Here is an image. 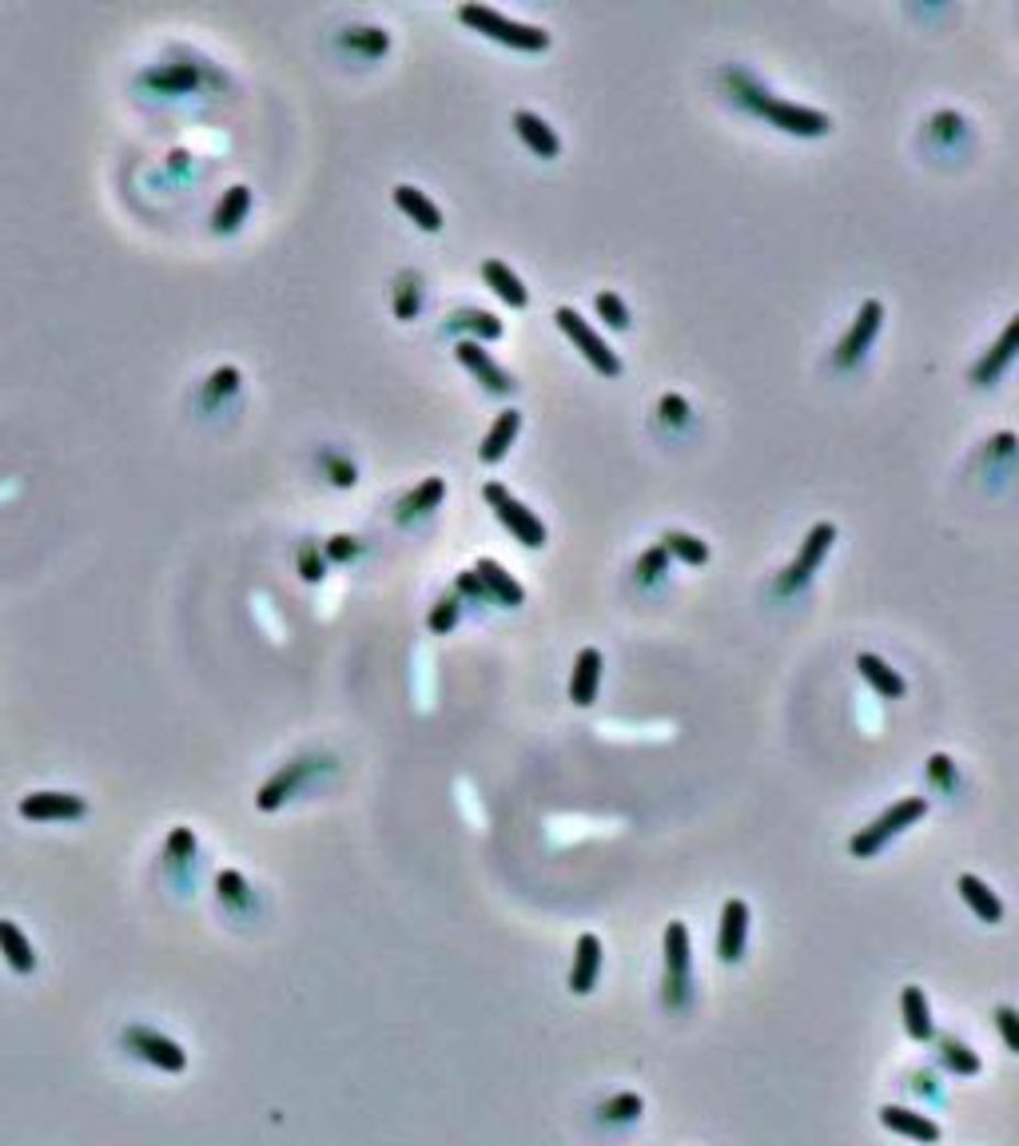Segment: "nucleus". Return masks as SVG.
Returning a JSON list of instances; mask_svg holds the SVG:
<instances>
[{"mask_svg":"<svg viewBox=\"0 0 1019 1146\" xmlns=\"http://www.w3.org/2000/svg\"><path fill=\"white\" fill-rule=\"evenodd\" d=\"M657 422L669 430H686L689 422H693V407H689V398L686 395H661L657 398Z\"/></svg>","mask_w":1019,"mask_h":1146,"instance_id":"nucleus-43","label":"nucleus"},{"mask_svg":"<svg viewBox=\"0 0 1019 1146\" xmlns=\"http://www.w3.org/2000/svg\"><path fill=\"white\" fill-rule=\"evenodd\" d=\"M442 331L462 334V339H470V343L486 346V343H498L502 334H506V327H502V319L494 311H482V307H458L447 323H442Z\"/></svg>","mask_w":1019,"mask_h":1146,"instance_id":"nucleus-16","label":"nucleus"},{"mask_svg":"<svg viewBox=\"0 0 1019 1146\" xmlns=\"http://www.w3.org/2000/svg\"><path fill=\"white\" fill-rule=\"evenodd\" d=\"M928 781H932V789L936 792H944V796H956V789H960L956 761H952L947 752H932V757H928Z\"/></svg>","mask_w":1019,"mask_h":1146,"instance_id":"nucleus-45","label":"nucleus"},{"mask_svg":"<svg viewBox=\"0 0 1019 1146\" xmlns=\"http://www.w3.org/2000/svg\"><path fill=\"white\" fill-rule=\"evenodd\" d=\"M319 772H335L331 752H303V757H295L292 764H283L280 772H271L267 781H263V789L255 792V808H260V813H275V808H283L287 801H295Z\"/></svg>","mask_w":1019,"mask_h":1146,"instance_id":"nucleus-3","label":"nucleus"},{"mask_svg":"<svg viewBox=\"0 0 1019 1146\" xmlns=\"http://www.w3.org/2000/svg\"><path fill=\"white\" fill-rule=\"evenodd\" d=\"M17 813H21L24 820H41V824L80 820V816H88V801H84L80 792L41 789V792H24L21 801H17Z\"/></svg>","mask_w":1019,"mask_h":1146,"instance_id":"nucleus-11","label":"nucleus"},{"mask_svg":"<svg viewBox=\"0 0 1019 1146\" xmlns=\"http://www.w3.org/2000/svg\"><path fill=\"white\" fill-rule=\"evenodd\" d=\"M474 573H479L482 585L490 589L494 605H510V609H518V605H526V589H522V582H518V577H514L510 570H502V565L494 562V558H479Z\"/></svg>","mask_w":1019,"mask_h":1146,"instance_id":"nucleus-24","label":"nucleus"},{"mask_svg":"<svg viewBox=\"0 0 1019 1146\" xmlns=\"http://www.w3.org/2000/svg\"><path fill=\"white\" fill-rule=\"evenodd\" d=\"M0 956L9 963L17 976H32L36 971V948H32V939L21 932L17 919H0Z\"/></svg>","mask_w":1019,"mask_h":1146,"instance_id":"nucleus-27","label":"nucleus"},{"mask_svg":"<svg viewBox=\"0 0 1019 1146\" xmlns=\"http://www.w3.org/2000/svg\"><path fill=\"white\" fill-rule=\"evenodd\" d=\"M964 132H967V120L960 112H952V108H944V112H936L928 120V136L944 140V144H952V140L964 136Z\"/></svg>","mask_w":1019,"mask_h":1146,"instance_id":"nucleus-47","label":"nucleus"},{"mask_svg":"<svg viewBox=\"0 0 1019 1146\" xmlns=\"http://www.w3.org/2000/svg\"><path fill=\"white\" fill-rule=\"evenodd\" d=\"M391 311H395L398 323H410L418 311H423V275L418 272H398L395 275V291H391Z\"/></svg>","mask_w":1019,"mask_h":1146,"instance_id":"nucleus-33","label":"nucleus"},{"mask_svg":"<svg viewBox=\"0 0 1019 1146\" xmlns=\"http://www.w3.org/2000/svg\"><path fill=\"white\" fill-rule=\"evenodd\" d=\"M395 208L403 211L418 231H427V235H438V231H442V208H438L423 188H415V184H398Z\"/></svg>","mask_w":1019,"mask_h":1146,"instance_id":"nucleus-17","label":"nucleus"},{"mask_svg":"<svg viewBox=\"0 0 1019 1146\" xmlns=\"http://www.w3.org/2000/svg\"><path fill=\"white\" fill-rule=\"evenodd\" d=\"M602 669L605 657L598 646H585L582 653L573 657V673H570V701L578 709H590L598 701V688H602Z\"/></svg>","mask_w":1019,"mask_h":1146,"instance_id":"nucleus-15","label":"nucleus"},{"mask_svg":"<svg viewBox=\"0 0 1019 1146\" xmlns=\"http://www.w3.org/2000/svg\"><path fill=\"white\" fill-rule=\"evenodd\" d=\"M339 48L359 60H379V56L391 53V32L379 29V24H351V29L339 32Z\"/></svg>","mask_w":1019,"mask_h":1146,"instance_id":"nucleus-25","label":"nucleus"},{"mask_svg":"<svg viewBox=\"0 0 1019 1146\" xmlns=\"http://www.w3.org/2000/svg\"><path fill=\"white\" fill-rule=\"evenodd\" d=\"M900 1015H905V1032L912 1035L916 1043H928L932 1035H936V1027H932V1007H928L924 988L908 983L905 995H900Z\"/></svg>","mask_w":1019,"mask_h":1146,"instance_id":"nucleus-30","label":"nucleus"},{"mask_svg":"<svg viewBox=\"0 0 1019 1146\" xmlns=\"http://www.w3.org/2000/svg\"><path fill=\"white\" fill-rule=\"evenodd\" d=\"M458 21L467 24V29L482 32L486 41L506 44L514 53H546V48H550V32L546 29L526 21H510V16H502V12L490 9V4H458Z\"/></svg>","mask_w":1019,"mask_h":1146,"instance_id":"nucleus-2","label":"nucleus"},{"mask_svg":"<svg viewBox=\"0 0 1019 1146\" xmlns=\"http://www.w3.org/2000/svg\"><path fill=\"white\" fill-rule=\"evenodd\" d=\"M482 498H486V506L494 510V518H498L502 526L514 533V542H522L526 550H541V546L550 542L546 521H541L538 514L526 506V502L514 498V494H510L502 482H486V486H482Z\"/></svg>","mask_w":1019,"mask_h":1146,"instance_id":"nucleus-6","label":"nucleus"},{"mask_svg":"<svg viewBox=\"0 0 1019 1146\" xmlns=\"http://www.w3.org/2000/svg\"><path fill=\"white\" fill-rule=\"evenodd\" d=\"M248 211H251V188H248V184H231V188L216 199V211H211V231H216V235H231V231H240V223L248 219Z\"/></svg>","mask_w":1019,"mask_h":1146,"instance_id":"nucleus-26","label":"nucleus"},{"mask_svg":"<svg viewBox=\"0 0 1019 1146\" xmlns=\"http://www.w3.org/2000/svg\"><path fill=\"white\" fill-rule=\"evenodd\" d=\"M442 498H447V478H423L415 491L398 498L395 518L403 521V526H410V521L427 518L430 510H438V506H442Z\"/></svg>","mask_w":1019,"mask_h":1146,"instance_id":"nucleus-22","label":"nucleus"},{"mask_svg":"<svg viewBox=\"0 0 1019 1146\" xmlns=\"http://www.w3.org/2000/svg\"><path fill=\"white\" fill-rule=\"evenodd\" d=\"M196 833L191 828H172V836H167V845H164V860H167V872L176 875L179 884H184V868L196 860Z\"/></svg>","mask_w":1019,"mask_h":1146,"instance_id":"nucleus-37","label":"nucleus"},{"mask_svg":"<svg viewBox=\"0 0 1019 1146\" xmlns=\"http://www.w3.org/2000/svg\"><path fill=\"white\" fill-rule=\"evenodd\" d=\"M721 88L728 92L733 104H741L745 112L760 115V120H769L773 128H780L785 136H801V140H821L832 132V115L821 112V108H804V104H792V100H780L773 96L749 68H741V64H728L721 68Z\"/></svg>","mask_w":1019,"mask_h":1146,"instance_id":"nucleus-1","label":"nucleus"},{"mask_svg":"<svg viewBox=\"0 0 1019 1146\" xmlns=\"http://www.w3.org/2000/svg\"><path fill=\"white\" fill-rule=\"evenodd\" d=\"M832 546H836V526H832V521H817V526L804 533V542H801V550H797V558H792V562L777 573L773 589H777L780 597L801 594L804 585L817 577V570H821L824 558L832 553Z\"/></svg>","mask_w":1019,"mask_h":1146,"instance_id":"nucleus-5","label":"nucleus"},{"mask_svg":"<svg viewBox=\"0 0 1019 1146\" xmlns=\"http://www.w3.org/2000/svg\"><path fill=\"white\" fill-rule=\"evenodd\" d=\"M661 546H666L669 558H677V562H686V565L709 562V542H701L698 533H689V530H666L661 533Z\"/></svg>","mask_w":1019,"mask_h":1146,"instance_id":"nucleus-35","label":"nucleus"},{"mask_svg":"<svg viewBox=\"0 0 1019 1146\" xmlns=\"http://www.w3.org/2000/svg\"><path fill=\"white\" fill-rule=\"evenodd\" d=\"M880 327H885V302L864 299L861 311H856V319H853V327L841 334V343H836V351H832V366H836V371H853V366H861L864 359H868V351H873Z\"/></svg>","mask_w":1019,"mask_h":1146,"instance_id":"nucleus-10","label":"nucleus"},{"mask_svg":"<svg viewBox=\"0 0 1019 1146\" xmlns=\"http://www.w3.org/2000/svg\"><path fill=\"white\" fill-rule=\"evenodd\" d=\"M693 1003V944L689 928L673 919L666 928V1007L686 1011Z\"/></svg>","mask_w":1019,"mask_h":1146,"instance_id":"nucleus-7","label":"nucleus"},{"mask_svg":"<svg viewBox=\"0 0 1019 1146\" xmlns=\"http://www.w3.org/2000/svg\"><path fill=\"white\" fill-rule=\"evenodd\" d=\"M454 355H458V363L467 366L470 375H474L482 386H486L490 395H514V390H518V378L510 375L506 366L494 363V359H490V351H486L482 343L458 339V343H454Z\"/></svg>","mask_w":1019,"mask_h":1146,"instance_id":"nucleus-12","label":"nucleus"},{"mask_svg":"<svg viewBox=\"0 0 1019 1146\" xmlns=\"http://www.w3.org/2000/svg\"><path fill=\"white\" fill-rule=\"evenodd\" d=\"M749 944V904L745 900H725L721 904V928H717V956L721 963H741Z\"/></svg>","mask_w":1019,"mask_h":1146,"instance_id":"nucleus-13","label":"nucleus"},{"mask_svg":"<svg viewBox=\"0 0 1019 1146\" xmlns=\"http://www.w3.org/2000/svg\"><path fill=\"white\" fill-rule=\"evenodd\" d=\"M458 617H462V602H458V594H442L435 605H430L427 629H430L435 637H447L450 629L458 626Z\"/></svg>","mask_w":1019,"mask_h":1146,"instance_id":"nucleus-44","label":"nucleus"},{"mask_svg":"<svg viewBox=\"0 0 1019 1146\" xmlns=\"http://www.w3.org/2000/svg\"><path fill=\"white\" fill-rule=\"evenodd\" d=\"M880 1123H885L892 1135L916 1138V1143H940V1126L928 1115L908 1111V1106H880Z\"/></svg>","mask_w":1019,"mask_h":1146,"instance_id":"nucleus-29","label":"nucleus"},{"mask_svg":"<svg viewBox=\"0 0 1019 1146\" xmlns=\"http://www.w3.org/2000/svg\"><path fill=\"white\" fill-rule=\"evenodd\" d=\"M912 1091H916V1094H928V1099H932V1103H940V1087H936V1075H928V1071L912 1075Z\"/></svg>","mask_w":1019,"mask_h":1146,"instance_id":"nucleus-51","label":"nucleus"},{"mask_svg":"<svg viewBox=\"0 0 1019 1146\" xmlns=\"http://www.w3.org/2000/svg\"><path fill=\"white\" fill-rule=\"evenodd\" d=\"M140 84L160 88V92H191L199 84V68L196 64H160V68H144Z\"/></svg>","mask_w":1019,"mask_h":1146,"instance_id":"nucleus-31","label":"nucleus"},{"mask_svg":"<svg viewBox=\"0 0 1019 1146\" xmlns=\"http://www.w3.org/2000/svg\"><path fill=\"white\" fill-rule=\"evenodd\" d=\"M319 470H322V478L331 482V486H339V491L359 486V466L347 459L343 450H319Z\"/></svg>","mask_w":1019,"mask_h":1146,"instance_id":"nucleus-38","label":"nucleus"},{"mask_svg":"<svg viewBox=\"0 0 1019 1146\" xmlns=\"http://www.w3.org/2000/svg\"><path fill=\"white\" fill-rule=\"evenodd\" d=\"M120 1043H124L128 1055H135L140 1064L156 1067V1071H167V1075L188 1071V1051H184L176 1039L160 1035L156 1027H147V1023H128L124 1032H120Z\"/></svg>","mask_w":1019,"mask_h":1146,"instance_id":"nucleus-8","label":"nucleus"},{"mask_svg":"<svg viewBox=\"0 0 1019 1146\" xmlns=\"http://www.w3.org/2000/svg\"><path fill=\"white\" fill-rule=\"evenodd\" d=\"M240 383L243 378L235 366H216V371L208 375V383H204V395H199L204 398V407H216L219 398H231L235 390H240Z\"/></svg>","mask_w":1019,"mask_h":1146,"instance_id":"nucleus-41","label":"nucleus"},{"mask_svg":"<svg viewBox=\"0 0 1019 1146\" xmlns=\"http://www.w3.org/2000/svg\"><path fill=\"white\" fill-rule=\"evenodd\" d=\"M319 550H322V558H327V565H347V562H354V558L363 553V542H359L354 533H331V538H327Z\"/></svg>","mask_w":1019,"mask_h":1146,"instance_id":"nucleus-46","label":"nucleus"},{"mask_svg":"<svg viewBox=\"0 0 1019 1146\" xmlns=\"http://www.w3.org/2000/svg\"><path fill=\"white\" fill-rule=\"evenodd\" d=\"M482 279H486V287L494 295H498L506 307H514V311H522L526 302H530V291H526V283L518 279V272H510V263L502 260H486L482 263Z\"/></svg>","mask_w":1019,"mask_h":1146,"instance_id":"nucleus-28","label":"nucleus"},{"mask_svg":"<svg viewBox=\"0 0 1019 1146\" xmlns=\"http://www.w3.org/2000/svg\"><path fill=\"white\" fill-rule=\"evenodd\" d=\"M295 570H299V577L307 585H319L322 577H327V558H322L319 542H311V538H303L299 550H295Z\"/></svg>","mask_w":1019,"mask_h":1146,"instance_id":"nucleus-40","label":"nucleus"},{"mask_svg":"<svg viewBox=\"0 0 1019 1146\" xmlns=\"http://www.w3.org/2000/svg\"><path fill=\"white\" fill-rule=\"evenodd\" d=\"M984 459H999L1004 466H1011V459H1016V434H1011V430H999L988 447H984Z\"/></svg>","mask_w":1019,"mask_h":1146,"instance_id":"nucleus-50","label":"nucleus"},{"mask_svg":"<svg viewBox=\"0 0 1019 1146\" xmlns=\"http://www.w3.org/2000/svg\"><path fill=\"white\" fill-rule=\"evenodd\" d=\"M956 888H960V900L972 907V916H976L979 924H1004V900H999L979 875L964 872L956 880Z\"/></svg>","mask_w":1019,"mask_h":1146,"instance_id":"nucleus-23","label":"nucleus"},{"mask_svg":"<svg viewBox=\"0 0 1019 1146\" xmlns=\"http://www.w3.org/2000/svg\"><path fill=\"white\" fill-rule=\"evenodd\" d=\"M936 1051H940V1064L947 1067L952 1075H979L984 1071V1064H979V1055L967 1047V1043H960L956 1035H944V1039L936 1043Z\"/></svg>","mask_w":1019,"mask_h":1146,"instance_id":"nucleus-36","label":"nucleus"},{"mask_svg":"<svg viewBox=\"0 0 1019 1146\" xmlns=\"http://www.w3.org/2000/svg\"><path fill=\"white\" fill-rule=\"evenodd\" d=\"M996 1023H999V1035H1004V1047H1008L1011 1055H1019V1015L1016 1007H996Z\"/></svg>","mask_w":1019,"mask_h":1146,"instance_id":"nucleus-49","label":"nucleus"},{"mask_svg":"<svg viewBox=\"0 0 1019 1146\" xmlns=\"http://www.w3.org/2000/svg\"><path fill=\"white\" fill-rule=\"evenodd\" d=\"M928 816V801L924 796H905V801H896L892 808H885V813L876 816L873 824H864L861 833L848 840V852L856 856V860H873L876 852H885L888 840H896L900 833H908L912 824H920Z\"/></svg>","mask_w":1019,"mask_h":1146,"instance_id":"nucleus-4","label":"nucleus"},{"mask_svg":"<svg viewBox=\"0 0 1019 1146\" xmlns=\"http://www.w3.org/2000/svg\"><path fill=\"white\" fill-rule=\"evenodd\" d=\"M1016 334H1019V319H1011V323L1004 327V334H999V343L991 346L976 366H972V386H996L999 383V375H1004V371L1011 366V359H1016Z\"/></svg>","mask_w":1019,"mask_h":1146,"instance_id":"nucleus-20","label":"nucleus"},{"mask_svg":"<svg viewBox=\"0 0 1019 1146\" xmlns=\"http://www.w3.org/2000/svg\"><path fill=\"white\" fill-rule=\"evenodd\" d=\"M216 892H219V904L228 907V912H235V916H248L251 907H255V892H251L248 875L235 872V868H223V872L216 875Z\"/></svg>","mask_w":1019,"mask_h":1146,"instance_id":"nucleus-32","label":"nucleus"},{"mask_svg":"<svg viewBox=\"0 0 1019 1146\" xmlns=\"http://www.w3.org/2000/svg\"><path fill=\"white\" fill-rule=\"evenodd\" d=\"M642 1115H645V1099H642V1094H634V1091H622V1094H614V1099H605V1103L598 1106V1123H605V1126H629V1123H637Z\"/></svg>","mask_w":1019,"mask_h":1146,"instance_id":"nucleus-34","label":"nucleus"},{"mask_svg":"<svg viewBox=\"0 0 1019 1146\" xmlns=\"http://www.w3.org/2000/svg\"><path fill=\"white\" fill-rule=\"evenodd\" d=\"M554 319H558L562 334L573 343V351H582V359L593 366V371H598V375H605V378L622 375V359H617V351L605 343L602 334L593 331V327L585 323V319L573 311V307H558V311H554Z\"/></svg>","mask_w":1019,"mask_h":1146,"instance_id":"nucleus-9","label":"nucleus"},{"mask_svg":"<svg viewBox=\"0 0 1019 1146\" xmlns=\"http://www.w3.org/2000/svg\"><path fill=\"white\" fill-rule=\"evenodd\" d=\"M602 963H605L602 939L593 936V932H582V936H578V944H573V968H570V991H573V995H590V991L598 988Z\"/></svg>","mask_w":1019,"mask_h":1146,"instance_id":"nucleus-14","label":"nucleus"},{"mask_svg":"<svg viewBox=\"0 0 1019 1146\" xmlns=\"http://www.w3.org/2000/svg\"><path fill=\"white\" fill-rule=\"evenodd\" d=\"M856 673H861L868 685H873L876 697H885V701H900L908 693V681L896 673L892 665H888L885 657H876V653H856Z\"/></svg>","mask_w":1019,"mask_h":1146,"instance_id":"nucleus-21","label":"nucleus"},{"mask_svg":"<svg viewBox=\"0 0 1019 1146\" xmlns=\"http://www.w3.org/2000/svg\"><path fill=\"white\" fill-rule=\"evenodd\" d=\"M669 562H673V558L666 553V546H661V542L649 546V550H645L642 558H637V565H634L637 585H645V589H649V585H661L669 577Z\"/></svg>","mask_w":1019,"mask_h":1146,"instance_id":"nucleus-39","label":"nucleus"},{"mask_svg":"<svg viewBox=\"0 0 1019 1146\" xmlns=\"http://www.w3.org/2000/svg\"><path fill=\"white\" fill-rule=\"evenodd\" d=\"M593 311H598V319H605L610 331H629V307H625V299L617 291L593 295Z\"/></svg>","mask_w":1019,"mask_h":1146,"instance_id":"nucleus-42","label":"nucleus"},{"mask_svg":"<svg viewBox=\"0 0 1019 1146\" xmlns=\"http://www.w3.org/2000/svg\"><path fill=\"white\" fill-rule=\"evenodd\" d=\"M454 594L458 602H470V605H494V597H490V589L482 585V577L474 570H462L454 577Z\"/></svg>","mask_w":1019,"mask_h":1146,"instance_id":"nucleus-48","label":"nucleus"},{"mask_svg":"<svg viewBox=\"0 0 1019 1146\" xmlns=\"http://www.w3.org/2000/svg\"><path fill=\"white\" fill-rule=\"evenodd\" d=\"M518 430H522V410H502L494 422H490V430L482 434L479 442V462L482 466H494V462H502L510 454V447L518 442Z\"/></svg>","mask_w":1019,"mask_h":1146,"instance_id":"nucleus-18","label":"nucleus"},{"mask_svg":"<svg viewBox=\"0 0 1019 1146\" xmlns=\"http://www.w3.org/2000/svg\"><path fill=\"white\" fill-rule=\"evenodd\" d=\"M514 132H518V140L526 147H530L534 156L538 159H558L562 156V140H558V132H554L546 120H541L538 112H514Z\"/></svg>","mask_w":1019,"mask_h":1146,"instance_id":"nucleus-19","label":"nucleus"}]
</instances>
